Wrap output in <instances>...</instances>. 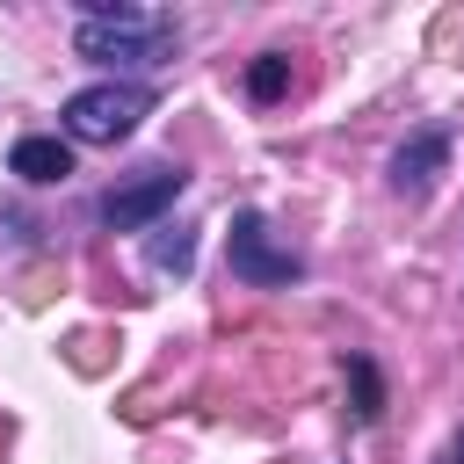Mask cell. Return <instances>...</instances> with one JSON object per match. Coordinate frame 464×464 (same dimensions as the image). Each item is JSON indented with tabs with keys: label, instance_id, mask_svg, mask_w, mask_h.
I'll list each match as a JSON object with an SVG mask.
<instances>
[{
	"label": "cell",
	"instance_id": "8992f818",
	"mask_svg": "<svg viewBox=\"0 0 464 464\" xmlns=\"http://www.w3.org/2000/svg\"><path fill=\"white\" fill-rule=\"evenodd\" d=\"M7 174H22V181H36V188H51V181H65V174H72V145H65V138H51V130H29V138H14Z\"/></svg>",
	"mask_w": 464,
	"mask_h": 464
},
{
	"label": "cell",
	"instance_id": "30bf717a",
	"mask_svg": "<svg viewBox=\"0 0 464 464\" xmlns=\"http://www.w3.org/2000/svg\"><path fill=\"white\" fill-rule=\"evenodd\" d=\"M450 464H464V435H457V442H450Z\"/></svg>",
	"mask_w": 464,
	"mask_h": 464
},
{
	"label": "cell",
	"instance_id": "52a82bcc",
	"mask_svg": "<svg viewBox=\"0 0 464 464\" xmlns=\"http://www.w3.org/2000/svg\"><path fill=\"white\" fill-rule=\"evenodd\" d=\"M145 261H152V276H188L196 268V232L188 225H152Z\"/></svg>",
	"mask_w": 464,
	"mask_h": 464
},
{
	"label": "cell",
	"instance_id": "6da1fadb",
	"mask_svg": "<svg viewBox=\"0 0 464 464\" xmlns=\"http://www.w3.org/2000/svg\"><path fill=\"white\" fill-rule=\"evenodd\" d=\"M174 44H181V29H174V14H160V7L87 0L80 22H72V51H80L87 65H109V72H152V65L174 58Z\"/></svg>",
	"mask_w": 464,
	"mask_h": 464
},
{
	"label": "cell",
	"instance_id": "7a4b0ae2",
	"mask_svg": "<svg viewBox=\"0 0 464 464\" xmlns=\"http://www.w3.org/2000/svg\"><path fill=\"white\" fill-rule=\"evenodd\" d=\"M145 116H152V87L145 80H94V87L65 94V109H58L72 145H123Z\"/></svg>",
	"mask_w": 464,
	"mask_h": 464
},
{
	"label": "cell",
	"instance_id": "5b68a950",
	"mask_svg": "<svg viewBox=\"0 0 464 464\" xmlns=\"http://www.w3.org/2000/svg\"><path fill=\"white\" fill-rule=\"evenodd\" d=\"M450 145H457V130H450V123H420V130L392 152V167H384V174H392V196L420 203V196L435 188V174L450 167Z\"/></svg>",
	"mask_w": 464,
	"mask_h": 464
},
{
	"label": "cell",
	"instance_id": "277c9868",
	"mask_svg": "<svg viewBox=\"0 0 464 464\" xmlns=\"http://www.w3.org/2000/svg\"><path fill=\"white\" fill-rule=\"evenodd\" d=\"M225 261H232V276H239V283H254V290H290V283L304 276V254H297V246H283V239L268 232V218H261V210H232Z\"/></svg>",
	"mask_w": 464,
	"mask_h": 464
},
{
	"label": "cell",
	"instance_id": "9c48e42d",
	"mask_svg": "<svg viewBox=\"0 0 464 464\" xmlns=\"http://www.w3.org/2000/svg\"><path fill=\"white\" fill-rule=\"evenodd\" d=\"M348 384H355V420L370 428V420L384 413V384H377V370H370V355H348Z\"/></svg>",
	"mask_w": 464,
	"mask_h": 464
},
{
	"label": "cell",
	"instance_id": "ba28073f",
	"mask_svg": "<svg viewBox=\"0 0 464 464\" xmlns=\"http://www.w3.org/2000/svg\"><path fill=\"white\" fill-rule=\"evenodd\" d=\"M283 87H290V58H283V51H261V58L246 65V94H254V102H276Z\"/></svg>",
	"mask_w": 464,
	"mask_h": 464
},
{
	"label": "cell",
	"instance_id": "3957f363",
	"mask_svg": "<svg viewBox=\"0 0 464 464\" xmlns=\"http://www.w3.org/2000/svg\"><path fill=\"white\" fill-rule=\"evenodd\" d=\"M181 188H188V167H174V160H152V167L123 174L116 188H102L94 218H102L109 232H145V225H160V218L174 210V196H181Z\"/></svg>",
	"mask_w": 464,
	"mask_h": 464
},
{
	"label": "cell",
	"instance_id": "8fae6325",
	"mask_svg": "<svg viewBox=\"0 0 464 464\" xmlns=\"http://www.w3.org/2000/svg\"><path fill=\"white\" fill-rule=\"evenodd\" d=\"M442 464H450V457H442Z\"/></svg>",
	"mask_w": 464,
	"mask_h": 464
}]
</instances>
